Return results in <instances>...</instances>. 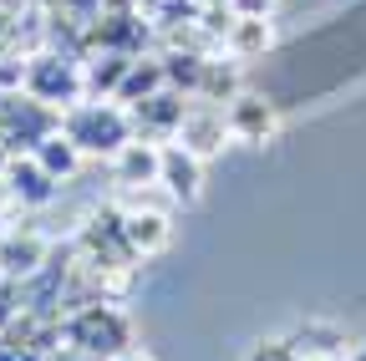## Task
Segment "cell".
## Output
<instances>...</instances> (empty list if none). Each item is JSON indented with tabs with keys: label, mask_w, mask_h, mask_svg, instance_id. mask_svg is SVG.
<instances>
[{
	"label": "cell",
	"mask_w": 366,
	"mask_h": 361,
	"mask_svg": "<svg viewBox=\"0 0 366 361\" xmlns=\"http://www.w3.org/2000/svg\"><path fill=\"white\" fill-rule=\"evenodd\" d=\"M61 132L71 138V148L81 158H112L137 138L132 112L122 102H112V97H81V102L61 107Z\"/></svg>",
	"instance_id": "1"
},
{
	"label": "cell",
	"mask_w": 366,
	"mask_h": 361,
	"mask_svg": "<svg viewBox=\"0 0 366 361\" xmlns=\"http://www.w3.org/2000/svg\"><path fill=\"white\" fill-rule=\"evenodd\" d=\"M46 361H97V356H81V351H71V346H56Z\"/></svg>",
	"instance_id": "24"
},
{
	"label": "cell",
	"mask_w": 366,
	"mask_h": 361,
	"mask_svg": "<svg viewBox=\"0 0 366 361\" xmlns=\"http://www.w3.org/2000/svg\"><path fill=\"white\" fill-rule=\"evenodd\" d=\"M31 158H36V163H41L46 173H51V178H56V184H66V178H71V173L81 168V153L71 148V138H66V132H61V127L51 132V138H41Z\"/></svg>",
	"instance_id": "16"
},
{
	"label": "cell",
	"mask_w": 366,
	"mask_h": 361,
	"mask_svg": "<svg viewBox=\"0 0 366 361\" xmlns=\"http://www.w3.org/2000/svg\"><path fill=\"white\" fill-rule=\"evenodd\" d=\"M56 127H61V112L36 102L26 86L0 92V148L6 153H36V143L51 138Z\"/></svg>",
	"instance_id": "3"
},
{
	"label": "cell",
	"mask_w": 366,
	"mask_h": 361,
	"mask_svg": "<svg viewBox=\"0 0 366 361\" xmlns=\"http://www.w3.org/2000/svg\"><path fill=\"white\" fill-rule=\"evenodd\" d=\"M21 86H26L36 102H46V107H56V112H61V107H71V102L86 97L81 56H71V51H36V56L26 61Z\"/></svg>",
	"instance_id": "4"
},
{
	"label": "cell",
	"mask_w": 366,
	"mask_h": 361,
	"mask_svg": "<svg viewBox=\"0 0 366 361\" xmlns=\"http://www.w3.org/2000/svg\"><path fill=\"white\" fill-rule=\"evenodd\" d=\"M290 346L300 351V361H315V356H346V351H341L346 336H341L336 326H326V321H305V326L290 336Z\"/></svg>",
	"instance_id": "18"
},
{
	"label": "cell",
	"mask_w": 366,
	"mask_h": 361,
	"mask_svg": "<svg viewBox=\"0 0 366 361\" xmlns=\"http://www.w3.org/2000/svg\"><path fill=\"white\" fill-rule=\"evenodd\" d=\"M0 361H46L36 346H21V341H11V336H0Z\"/></svg>",
	"instance_id": "23"
},
{
	"label": "cell",
	"mask_w": 366,
	"mask_h": 361,
	"mask_svg": "<svg viewBox=\"0 0 366 361\" xmlns=\"http://www.w3.org/2000/svg\"><path fill=\"white\" fill-rule=\"evenodd\" d=\"M81 264L92 269H132L137 264V249L127 239V224H122V209H97L81 229Z\"/></svg>",
	"instance_id": "5"
},
{
	"label": "cell",
	"mask_w": 366,
	"mask_h": 361,
	"mask_svg": "<svg viewBox=\"0 0 366 361\" xmlns=\"http://www.w3.org/2000/svg\"><path fill=\"white\" fill-rule=\"evenodd\" d=\"M132 132L137 138H148V143H173V132L183 122V112H189V102H183V92H173V86H158L153 97L143 102H132Z\"/></svg>",
	"instance_id": "7"
},
{
	"label": "cell",
	"mask_w": 366,
	"mask_h": 361,
	"mask_svg": "<svg viewBox=\"0 0 366 361\" xmlns=\"http://www.w3.org/2000/svg\"><path fill=\"white\" fill-rule=\"evenodd\" d=\"M224 11L234 16V21H269L274 0H224Z\"/></svg>",
	"instance_id": "21"
},
{
	"label": "cell",
	"mask_w": 366,
	"mask_h": 361,
	"mask_svg": "<svg viewBox=\"0 0 366 361\" xmlns=\"http://www.w3.org/2000/svg\"><path fill=\"white\" fill-rule=\"evenodd\" d=\"M0 178H6V189L16 194L21 209H46V204L56 199V189H61L31 153H11V163H6V173H0Z\"/></svg>",
	"instance_id": "10"
},
{
	"label": "cell",
	"mask_w": 366,
	"mask_h": 361,
	"mask_svg": "<svg viewBox=\"0 0 366 361\" xmlns=\"http://www.w3.org/2000/svg\"><path fill=\"white\" fill-rule=\"evenodd\" d=\"M51 254V244H46L41 234H21V229H0V275L6 280H26L41 269V259Z\"/></svg>",
	"instance_id": "11"
},
{
	"label": "cell",
	"mask_w": 366,
	"mask_h": 361,
	"mask_svg": "<svg viewBox=\"0 0 366 361\" xmlns=\"http://www.w3.org/2000/svg\"><path fill=\"white\" fill-rule=\"evenodd\" d=\"M6 163H11V153H6V148H0V173H6Z\"/></svg>",
	"instance_id": "27"
},
{
	"label": "cell",
	"mask_w": 366,
	"mask_h": 361,
	"mask_svg": "<svg viewBox=\"0 0 366 361\" xmlns=\"http://www.w3.org/2000/svg\"><path fill=\"white\" fill-rule=\"evenodd\" d=\"M346 361H366V341H361V346H356V351H351Z\"/></svg>",
	"instance_id": "26"
},
{
	"label": "cell",
	"mask_w": 366,
	"mask_h": 361,
	"mask_svg": "<svg viewBox=\"0 0 366 361\" xmlns=\"http://www.w3.org/2000/svg\"><path fill=\"white\" fill-rule=\"evenodd\" d=\"M269 46V21H234L229 16V26H224V51H229V61H249V56H259Z\"/></svg>",
	"instance_id": "17"
},
{
	"label": "cell",
	"mask_w": 366,
	"mask_h": 361,
	"mask_svg": "<svg viewBox=\"0 0 366 361\" xmlns=\"http://www.w3.org/2000/svg\"><path fill=\"white\" fill-rule=\"evenodd\" d=\"M224 122H229V138H239V143H269L274 127H280V112L259 92H239L224 107Z\"/></svg>",
	"instance_id": "9"
},
{
	"label": "cell",
	"mask_w": 366,
	"mask_h": 361,
	"mask_svg": "<svg viewBox=\"0 0 366 361\" xmlns=\"http://www.w3.org/2000/svg\"><path fill=\"white\" fill-rule=\"evenodd\" d=\"M61 346H71L81 356H97V361H112L132 346V321H127V310H117L112 300L97 295V300L61 315Z\"/></svg>",
	"instance_id": "2"
},
{
	"label": "cell",
	"mask_w": 366,
	"mask_h": 361,
	"mask_svg": "<svg viewBox=\"0 0 366 361\" xmlns=\"http://www.w3.org/2000/svg\"><path fill=\"white\" fill-rule=\"evenodd\" d=\"M122 224H127V239H132L137 259L163 254V249H168V239H173L168 209H122Z\"/></svg>",
	"instance_id": "13"
},
{
	"label": "cell",
	"mask_w": 366,
	"mask_h": 361,
	"mask_svg": "<svg viewBox=\"0 0 366 361\" xmlns=\"http://www.w3.org/2000/svg\"><path fill=\"white\" fill-rule=\"evenodd\" d=\"M158 189L173 204H194L204 194V158L183 143H158Z\"/></svg>",
	"instance_id": "6"
},
{
	"label": "cell",
	"mask_w": 366,
	"mask_h": 361,
	"mask_svg": "<svg viewBox=\"0 0 366 361\" xmlns=\"http://www.w3.org/2000/svg\"><path fill=\"white\" fill-rule=\"evenodd\" d=\"M107 163H112V178L122 184V194L158 184V143H148V138H132V143H127L122 153H112Z\"/></svg>",
	"instance_id": "12"
},
{
	"label": "cell",
	"mask_w": 366,
	"mask_h": 361,
	"mask_svg": "<svg viewBox=\"0 0 366 361\" xmlns=\"http://www.w3.org/2000/svg\"><path fill=\"white\" fill-rule=\"evenodd\" d=\"M173 143H183L189 153H199L204 163H209L214 153H224V143H229L224 107H214V102H189V112H183V122H178V132H173Z\"/></svg>",
	"instance_id": "8"
},
{
	"label": "cell",
	"mask_w": 366,
	"mask_h": 361,
	"mask_svg": "<svg viewBox=\"0 0 366 361\" xmlns=\"http://www.w3.org/2000/svg\"><path fill=\"white\" fill-rule=\"evenodd\" d=\"M239 92H244V86H239V71L229 66V61H204V81H199V92H194L199 102H214V107H219V102H234Z\"/></svg>",
	"instance_id": "20"
},
{
	"label": "cell",
	"mask_w": 366,
	"mask_h": 361,
	"mask_svg": "<svg viewBox=\"0 0 366 361\" xmlns=\"http://www.w3.org/2000/svg\"><path fill=\"white\" fill-rule=\"evenodd\" d=\"M127 51H112V46H97V51H86L81 56V81H86V97H112L117 92V81L127 71Z\"/></svg>",
	"instance_id": "14"
},
{
	"label": "cell",
	"mask_w": 366,
	"mask_h": 361,
	"mask_svg": "<svg viewBox=\"0 0 366 361\" xmlns=\"http://www.w3.org/2000/svg\"><path fill=\"white\" fill-rule=\"evenodd\" d=\"M249 361H300V351H295L290 341H259V346L249 351Z\"/></svg>",
	"instance_id": "22"
},
{
	"label": "cell",
	"mask_w": 366,
	"mask_h": 361,
	"mask_svg": "<svg viewBox=\"0 0 366 361\" xmlns=\"http://www.w3.org/2000/svg\"><path fill=\"white\" fill-rule=\"evenodd\" d=\"M204 61L209 56H199V51H163V81L173 86V92L194 97L199 81H204Z\"/></svg>",
	"instance_id": "19"
},
{
	"label": "cell",
	"mask_w": 366,
	"mask_h": 361,
	"mask_svg": "<svg viewBox=\"0 0 366 361\" xmlns=\"http://www.w3.org/2000/svg\"><path fill=\"white\" fill-rule=\"evenodd\" d=\"M112 361H153V356H148V351H137V346H127V351H122V356H112Z\"/></svg>",
	"instance_id": "25"
},
{
	"label": "cell",
	"mask_w": 366,
	"mask_h": 361,
	"mask_svg": "<svg viewBox=\"0 0 366 361\" xmlns=\"http://www.w3.org/2000/svg\"><path fill=\"white\" fill-rule=\"evenodd\" d=\"M158 86H168V81H163V56H132L127 71H122V81H117V92H112V102L132 107V102L153 97Z\"/></svg>",
	"instance_id": "15"
}]
</instances>
